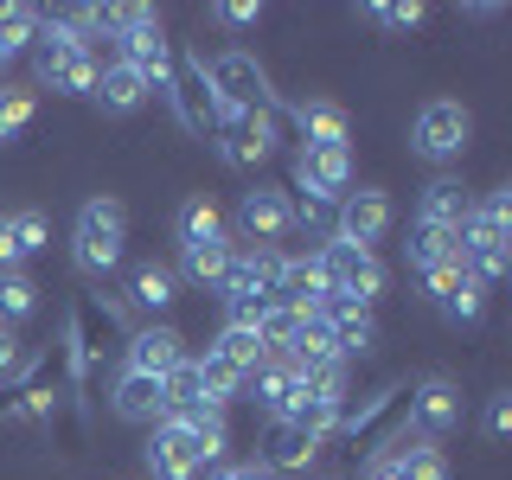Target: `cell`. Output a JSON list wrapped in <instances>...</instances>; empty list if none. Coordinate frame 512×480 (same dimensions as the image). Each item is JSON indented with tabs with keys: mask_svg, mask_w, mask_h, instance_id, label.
Wrapping results in <instances>:
<instances>
[{
	"mask_svg": "<svg viewBox=\"0 0 512 480\" xmlns=\"http://www.w3.org/2000/svg\"><path fill=\"white\" fill-rule=\"evenodd\" d=\"M122 250H128L122 199H109V192L84 199V212H77V224H71V263L84 269V276H109V269L122 263Z\"/></svg>",
	"mask_w": 512,
	"mask_h": 480,
	"instance_id": "obj_6",
	"label": "cell"
},
{
	"mask_svg": "<svg viewBox=\"0 0 512 480\" xmlns=\"http://www.w3.org/2000/svg\"><path fill=\"white\" fill-rule=\"evenodd\" d=\"M39 116V90L32 84H0V148H13V141L32 128Z\"/></svg>",
	"mask_w": 512,
	"mask_h": 480,
	"instance_id": "obj_29",
	"label": "cell"
},
{
	"mask_svg": "<svg viewBox=\"0 0 512 480\" xmlns=\"http://www.w3.org/2000/svg\"><path fill=\"white\" fill-rule=\"evenodd\" d=\"M116 13H122L116 64H128V71H135L148 90H167V77H173V39L160 32L154 7H116Z\"/></svg>",
	"mask_w": 512,
	"mask_h": 480,
	"instance_id": "obj_8",
	"label": "cell"
},
{
	"mask_svg": "<svg viewBox=\"0 0 512 480\" xmlns=\"http://www.w3.org/2000/svg\"><path fill=\"white\" fill-rule=\"evenodd\" d=\"M423 288H429V301H436V308L455 320V327H474L480 308H487V288L468 276V263H461V256H448V263L423 269Z\"/></svg>",
	"mask_w": 512,
	"mask_h": 480,
	"instance_id": "obj_16",
	"label": "cell"
},
{
	"mask_svg": "<svg viewBox=\"0 0 512 480\" xmlns=\"http://www.w3.org/2000/svg\"><path fill=\"white\" fill-rule=\"evenodd\" d=\"M39 314V282L26 276V269H7V276H0V327H26V320Z\"/></svg>",
	"mask_w": 512,
	"mask_h": 480,
	"instance_id": "obj_28",
	"label": "cell"
},
{
	"mask_svg": "<svg viewBox=\"0 0 512 480\" xmlns=\"http://www.w3.org/2000/svg\"><path fill=\"white\" fill-rule=\"evenodd\" d=\"M7 64H13V52H7V45H0V71H7Z\"/></svg>",
	"mask_w": 512,
	"mask_h": 480,
	"instance_id": "obj_40",
	"label": "cell"
},
{
	"mask_svg": "<svg viewBox=\"0 0 512 480\" xmlns=\"http://www.w3.org/2000/svg\"><path fill=\"white\" fill-rule=\"evenodd\" d=\"M314 263H320V276H327L340 295L352 301H372L391 288V276H384V263H378V250H359V244H346V237H327V244H314Z\"/></svg>",
	"mask_w": 512,
	"mask_h": 480,
	"instance_id": "obj_11",
	"label": "cell"
},
{
	"mask_svg": "<svg viewBox=\"0 0 512 480\" xmlns=\"http://www.w3.org/2000/svg\"><path fill=\"white\" fill-rule=\"evenodd\" d=\"M128 301H135V308L148 314V327H154V320L173 308V269H160V263H141L135 276H128Z\"/></svg>",
	"mask_w": 512,
	"mask_h": 480,
	"instance_id": "obj_27",
	"label": "cell"
},
{
	"mask_svg": "<svg viewBox=\"0 0 512 480\" xmlns=\"http://www.w3.org/2000/svg\"><path fill=\"white\" fill-rule=\"evenodd\" d=\"M288 192H314V199L340 205L346 192H352V148H295Z\"/></svg>",
	"mask_w": 512,
	"mask_h": 480,
	"instance_id": "obj_15",
	"label": "cell"
},
{
	"mask_svg": "<svg viewBox=\"0 0 512 480\" xmlns=\"http://www.w3.org/2000/svg\"><path fill=\"white\" fill-rule=\"evenodd\" d=\"M167 96H173L180 128H192V135H212L218 128V96H212V77H205V52H173Z\"/></svg>",
	"mask_w": 512,
	"mask_h": 480,
	"instance_id": "obj_13",
	"label": "cell"
},
{
	"mask_svg": "<svg viewBox=\"0 0 512 480\" xmlns=\"http://www.w3.org/2000/svg\"><path fill=\"white\" fill-rule=\"evenodd\" d=\"M205 77H212L218 116H256V109L276 103V90H269V71L256 64V52H244V45H231V52L205 58Z\"/></svg>",
	"mask_w": 512,
	"mask_h": 480,
	"instance_id": "obj_9",
	"label": "cell"
},
{
	"mask_svg": "<svg viewBox=\"0 0 512 480\" xmlns=\"http://www.w3.org/2000/svg\"><path fill=\"white\" fill-rule=\"evenodd\" d=\"M468 141H474V116H468V103H455V96H429V103L416 109V122H410V148L423 154V160L448 167V160L468 154Z\"/></svg>",
	"mask_w": 512,
	"mask_h": 480,
	"instance_id": "obj_10",
	"label": "cell"
},
{
	"mask_svg": "<svg viewBox=\"0 0 512 480\" xmlns=\"http://www.w3.org/2000/svg\"><path fill=\"white\" fill-rule=\"evenodd\" d=\"M45 244H52V224H45V212H32V205H20V212H0V276H7V269H26Z\"/></svg>",
	"mask_w": 512,
	"mask_h": 480,
	"instance_id": "obj_21",
	"label": "cell"
},
{
	"mask_svg": "<svg viewBox=\"0 0 512 480\" xmlns=\"http://www.w3.org/2000/svg\"><path fill=\"white\" fill-rule=\"evenodd\" d=\"M39 13L45 7H26V0H7V7H0V45H7L13 58L32 52V39H39Z\"/></svg>",
	"mask_w": 512,
	"mask_h": 480,
	"instance_id": "obj_33",
	"label": "cell"
},
{
	"mask_svg": "<svg viewBox=\"0 0 512 480\" xmlns=\"http://www.w3.org/2000/svg\"><path fill=\"white\" fill-rule=\"evenodd\" d=\"M487 436H493V442L512 436V391H493V404H487Z\"/></svg>",
	"mask_w": 512,
	"mask_h": 480,
	"instance_id": "obj_36",
	"label": "cell"
},
{
	"mask_svg": "<svg viewBox=\"0 0 512 480\" xmlns=\"http://www.w3.org/2000/svg\"><path fill=\"white\" fill-rule=\"evenodd\" d=\"M71 397H77V378H71V352H64V340H58V346L32 352V365L7 384L0 423H52Z\"/></svg>",
	"mask_w": 512,
	"mask_h": 480,
	"instance_id": "obj_3",
	"label": "cell"
},
{
	"mask_svg": "<svg viewBox=\"0 0 512 480\" xmlns=\"http://www.w3.org/2000/svg\"><path fill=\"white\" fill-rule=\"evenodd\" d=\"M410 269L423 276V269L448 263V256H461V231H436V224H410Z\"/></svg>",
	"mask_w": 512,
	"mask_h": 480,
	"instance_id": "obj_30",
	"label": "cell"
},
{
	"mask_svg": "<svg viewBox=\"0 0 512 480\" xmlns=\"http://www.w3.org/2000/svg\"><path fill=\"white\" fill-rule=\"evenodd\" d=\"M365 20H378V26H423V7H404V0H378V7H365Z\"/></svg>",
	"mask_w": 512,
	"mask_h": 480,
	"instance_id": "obj_35",
	"label": "cell"
},
{
	"mask_svg": "<svg viewBox=\"0 0 512 480\" xmlns=\"http://www.w3.org/2000/svg\"><path fill=\"white\" fill-rule=\"evenodd\" d=\"M173 237H180V250H199V244H218V237H231L224 231V212L205 192H192V199L180 205V218H173Z\"/></svg>",
	"mask_w": 512,
	"mask_h": 480,
	"instance_id": "obj_26",
	"label": "cell"
},
{
	"mask_svg": "<svg viewBox=\"0 0 512 480\" xmlns=\"http://www.w3.org/2000/svg\"><path fill=\"white\" fill-rule=\"evenodd\" d=\"M96 71H103V58L71 32V20H64V13H39V39H32V77H39V84H32V90L90 96Z\"/></svg>",
	"mask_w": 512,
	"mask_h": 480,
	"instance_id": "obj_2",
	"label": "cell"
},
{
	"mask_svg": "<svg viewBox=\"0 0 512 480\" xmlns=\"http://www.w3.org/2000/svg\"><path fill=\"white\" fill-rule=\"evenodd\" d=\"M231 237H218V244H199V250H180V276L186 282H199V288H218L224 276V263H231Z\"/></svg>",
	"mask_w": 512,
	"mask_h": 480,
	"instance_id": "obj_32",
	"label": "cell"
},
{
	"mask_svg": "<svg viewBox=\"0 0 512 480\" xmlns=\"http://www.w3.org/2000/svg\"><path fill=\"white\" fill-rule=\"evenodd\" d=\"M244 391H250V404L263 410V423H276V416H288V410L301 404V397H308V391H301V378L288 372L282 359H263V365H256V372L244 378Z\"/></svg>",
	"mask_w": 512,
	"mask_h": 480,
	"instance_id": "obj_22",
	"label": "cell"
},
{
	"mask_svg": "<svg viewBox=\"0 0 512 480\" xmlns=\"http://www.w3.org/2000/svg\"><path fill=\"white\" fill-rule=\"evenodd\" d=\"M288 128H295L301 148H352V116L333 96H301V103H288Z\"/></svg>",
	"mask_w": 512,
	"mask_h": 480,
	"instance_id": "obj_18",
	"label": "cell"
},
{
	"mask_svg": "<svg viewBox=\"0 0 512 480\" xmlns=\"http://www.w3.org/2000/svg\"><path fill=\"white\" fill-rule=\"evenodd\" d=\"M128 314L103 295H77L71 301V333H64V352H71V378H77V397H96L103 378L122 365L128 352Z\"/></svg>",
	"mask_w": 512,
	"mask_h": 480,
	"instance_id": "obj_1",
	"label": "cell"
},
{
	"mask_svg": "<svg viewBox=\"0 0 512 480\" xmlns=\"http://www.w3.org/2000/svg\"><path fill=\"white\" fill-rule=\"evenodd\" d=\"M468 212H474V192L461 186V180H429L423 186V199H416V224H436V231H461L468 224Z\"/></svg>",
	"mask_w": 512,
	"mask_h": 480,
	"instance_id": "obj_24",
	"label": "cell"
},
{
	"mask_svg": "<svg viewBox=\"0 0 512 480\" xmlns=\"http://www.w3.org/2000/svg\"><path fill=\"white\" fill-rule=\"evenodd\" d=\"M90 96H96V103H103V116H135V109L148 103L154 90L141 84V77L128 71V64H116V58H109L103 71H96V90H90Z\"/></svg>",
	"mask_w": 512,
	"mask_h": 480,
	"instance_id": "obj_25",
	"label": "cell"
},
{
	"mask_svg": "<svg viewBox=\"0 0 512 480\" xmlns=\"http://www.w3.org/2000/svg\"><path fill=\"white\" fill-rule=\"evenodd\" d=\"M320 448H327L320 436H308V429H295L288 416H276V423H263V455L256 461H263L269 474H308L320 461Z\"/></svg>",
	"mask_w": 512,
	"mask_h": 480,
	"instance_id": "obj_19",
	"label": "cell"
},
{
	"mask_svg": "<svg viewBox=\"0 0 512 480\" xmlns=\"http://www.w3.org/2000/svg\"><path fill=\"white\" fill-rule=\"evenodd\" d=\"M186 359V340L167 327V320H154V327H135L128 333V352H122V372H148V378H167L173 365Z\"/></svg>",
	"mask_w": 512,
	"mask_h": 480,
	"instance_id": "obj_20",
	"label": "cell"
},
{
	"mask_svg": "<svg viewBox=\"0 0 512 480\" xmlns=\"http://www.w3.org/2000/svg\"><path fill=\"white\" fill-rule=\"evenodd\" d=\"M212 20H224V26H256V20H263V7H256V0H218Z\"/></svg>",
	"mask_w": 512,
	"mask_h": 480,
	"instance_id": "obj_37",
	"label": "cell"
},
{
	"mask_svg": "<svg viewBox=\"0 0 512 480\" xmlns=\"http://www.w3.org/2000/svg\"><path fill=\"white\" fill-rule=\"evenodd\" d=\"M109 410H116L122 423L154 429L160 410H167V397H160V378H148V372H122L116 384H109Z\"/></svg>",
	"mask_w": 512,
	"mask_h": 480,
	"instance_id": "obj_23",
	"label": "cell"
},
{
	"mask_svg": "<svg viewBox=\"0 0 512 480\" xmlns=\"http://www.w3.org/2000/svg\"><path fill=\"white\" fill-rule=\"evenodd\" d=\"M212 135H218V154L231 160L237 173H250V167H263V160L288 141V103L276 96V103L256 109V116H218Z\"/></svg>",
	"mask_w": 512,
	"mask_h": 480,
	"instance_id": "obj_7",
	"label": "cell"
},
{
	"mask_svg": "<svg viewBox=\"0 0 512 480\" xmlns=\"http://www.w3.org/2000/svg\"><path fill=\"white\" fill-rule=\"evenodd\" d=\"M205 352H218V359H224V365H231V372H244V378H250V372H256V365H263V359H269V352H263V340H256V333H250V327H218V340H212V346H205Z\"/></svg>",
	"mask_w": 512,
	"mask_h": 480,
	"instance_id": "obj_31",
	"label": "cell"
},
{
	"mask_svg": "<svg viewBox=\"0 0 512 480\" xmlns=\"http://www.w3.org/2000/svg\"><path fill=\"white\" fill-rule=\"evenodd\" d=\"M359 480H404V461H397V448H378V455H365V474Z\"/></svg>",
	"mask_w": 512,
	"mask_h": 480,
	"instance_id": "obj_38",
	"label": "cell"
},
{
	"mask_svg": "<svg viewBox=\"0 0 512 480\" xmlns=\"http://www.w3.org/2000/svg\"><path fill=\"white\" fill-rule=\"evenodd\" d=\"M461 423V384L455 378H416L410 384V436L442 442Z\"/></svg>",
	"mask_w": 512,
	"mask_h": 480,
	"instance_id": "obj_17",
	"label": "cell"
},
{
	"mask_svg": "<svg viewBox=\"0 0 512 480\" xmlns=\"http://www.w3.org/2000/svg\"><path fill=\"white\" fill-rule=\"evenodd\" d=\"M205 480H276V474H269L263 461H218V468L205 474Z\"/></svg>",
	"mask_w": 512,
	"mask_h": 480,
	"instance_id": "obj_39",
	"label": "cell"
},
{
	"mask_svg": "<svg viewBox=\"0 0 512 480\" xmlns=\"http://www.w3.org/2000/svg\"><path fill=\"white\" fill-rule=\"evenodd\" d=\"M391 192H378V186H359V192H346L340 205H333V237H346V244H359V250H378L384 244V231H391Z\"/></svg>",
	"mask_w": 512,
	"mask_h": 480,
	"instance_id": "obj_14",
	"label": "cell"
},
{
	"mask_svg": "<svg viewBox=\"0 0 512 480\" xmlns=\"http://www.w3.org/2000/svg\"><path fill=\"white\" fill-rule=\"evenodd\" d=\"M224 448H231V429L192 436V429L154 423V429H148V448H141V461H148L154 480H205V474L224 461Z\"/></svg>",
	"mask_w": 512,
	"mask_h": 480,
	"instance_id": "obj_5",
	"label": "cell"
},
{
	"mask_svg": "<svg viewBox=\"0 0 512 480\" xmlns=\"http://www.w3.org/2000/svg\"><path fill=\"white\" fill-rule=\"evenodd\" d=\"M237 250H282L288 237H295V218H288V192L282 186H250L244 199H237Z\"/></svg>",
	"mask_w": 512,
	"mask_h": 480,
	"instance_id": "obj_12",
	"label": "cell"
},
{
	"mask_svg": "<svg viewBox=\"0 0 512 480\" xmlns=\"http://www.w3.org/2000/svg\"><path fill=\"white\" fill-rule=\"evenodd\" d=\"M506 244H512V186H493L487 199H474L468 224H461V263L480 288L506 276Z\"/></svg>",
	"mask_w": 512,
	"mask_h": 480,
	"instance_id": "obj_4",
	"label": "cell"
},
{
	"mask_svg": "<svg viewBox=\"0 0 512 480\" xmlns=\"http://www.w3.org/2000/svg\"><path fill=\"white\" fill-rule=\"evenodd\" d=\"M26 365H32V352H26V340H20V333H7V327H0V391H7V384L20 378Z\"/></svg>",
	"mask_w": 512,
	"mask_h": 480,
	"instance_id": "obj_34",
	"label": "cell"
}]
</instances>
